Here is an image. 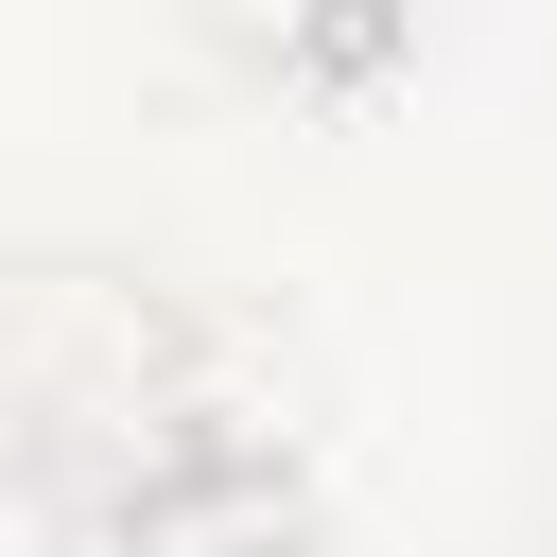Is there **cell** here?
<instances>
[{"mask_svg": "<svg viewBox=\"0 0 557 557\" xmlns=\"http://www.w3.org/2000/svg\"><path fill=\"white\" fill-rule=\"evenodd\" d=\"M0 453L52 470L70 505H139V487L244 453L226 366H209V313L157 261H122V244L0 261Z\"/></svg>", "mask_w": 557, "mask_h": 557, "instance_id": "1", "label": "cell"}, {"mask_svg": "<svg viewBox=\"0 0 557 557\" xmlns=\"http://www.w3.org/2000/svg\"><path fill=\"white\" fill-rule=\"evenodd\" d=\"M104 557H331V522L296 505V470H278V453H209V470H174V487L104 505Z\"/></svg>", "mask_w": 557, "mask_h": 557, "instance_id": "2", "label": "cell"}, {"mask_svg": "<svg viewBox=\"0 0 557 557\" xmlns=\"http://www.w3.org/2000/svg\"><path fill=\"white\" fill-rule=\"evenodd\" d=\"M174 17L261 87H366L400 52V0H174Z\"/></svg>", "mask_w": 557, "mask_h": 557, "instance_id": "3", "label": "cell"}, {"mask_svg": "<svg viewBox=\"0 0 557 557\" xmlns=\"http://www.w3.org/2000/svg\"><path fill=\"white\" fill-rule=\"evenodd\" d=\"M0 557H70V487L0 453Z\"/></svg>", "mask_w": 557, "mask_h": 557, "instance_id": "4", "label": "cell"}]
</instances>
